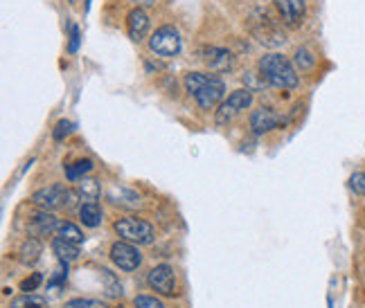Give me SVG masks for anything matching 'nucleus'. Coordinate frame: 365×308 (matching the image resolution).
Returning <instances> with one entry per match:
<instances>
[{
	"label": "nucleus",
	"instance_id": "a878e982",
	"mask_svg": "<svg viewBox=\"0 0 365 308\" xmlns=\"http://www.w3.org/2000/svg\"><path fill=\"white\" fill-rule=\"evenodd\" d=\"M73 129H75V124H73V122H68V120H61V122H57V126H54V131H52V137L57 139V142H61V139H63L66 135H70V133H73Z\"/></svg>",
	"mask_w": 365,
	"mask_h": 308
},
{
	"label": "nucleus",
	"instance_id": "f8f14e48",
	"mask_svg": "<svg viewBox=\"0 0 365 308\" xmlns=\"http://www.w3.org/2000/svg\"><path fill=\"white\" fill-rule=\"evenodd\" d=\"M252 36H255L264 48H279L284 43V32H279L271 18H262L259 25H252Z\"/></svg>",
	"mask_w": 365,
	"mask_h": 308
},
{
	"label": "nucleus",
	"instance_id": "a211bd4d",
	"mask_svg": "<svg viewBox=\"0 0 365 308\" xmlns=\"http://www.w3.org/2000/svg\"><path fill=\"white\" fill-rule=\"evenodd\" d=\"M52 252L59 257V261H61V263H73V261H77V259H79V245L68 243V241L59 239V236L52 241Z\"/></svg>",
	"mask_w": 365,
	"mask_h": 308
},
{
	"label": "nucleus",
	"instance_id": "4468645a",
	"mask_svg": "<svg viewBox=\"0 0 365 308\" xmlns=\"http://www.w3.org/2000/svg\"><path fill=\"white\" fill-rule=\"evenodd\" d=\"M201 61L210 70H226L232 65V54L226 48H205L201 50Z\"/></svg>",
	"mask_w": 365,
	"mask_h": 308
},
{
	"label": "nucleus",
	"instance_id": "c756f323",
	"mask_svg": "<svg viewBox=\"0 0 365 308\" xmlns=\"http://www.w3.org/2000/svg\"><path fill=\"white\" fill-rule=\"evenodd\" d=\"M79 48V27L77 25H70V46H68V52L75 54Z\"/></svg>",
	"mask_w": 365,
	"mask_h": 308
},
{
	"label": "nucleus",
	"instance_id": "4be33fe9",
	"mask_svg": "<svg viewBox=\"0 0 365 308\" xmlns=\"http://www.w3.org/2000/svg\"><path fill=\"white\" fill-rule=\"evenodd\" d=\"M57 236H59V239H63V241H68V243H75V245H81L83 243L81 230L75 225V223H70V221H63L61 223L59 230H57Z\"/></svg>",
	"mask_w": 365,
	"mask_h": 308
},
{
	"label": "nucleus",
	"instance_id": "423d86ee",
	"mask_svg": "<svg viewBox=\"0 0 365 308\" xmlns=\"http://www.w3.org/2000/svg\"><path fill=\"white\" fill-rule=\"evenodd\" d=\"M147 284L151 290H156L158 295L163 297H174L176 295V272L172 265H167V263H158V265H153V268L149 270L147 275Z\"/></svg>",
	"mask_w": 365,
	"mask_h": 308
},
{
	"label": "nucleus",
	"instance_id": "9d476101",
	"mask_svg": "<svg viewBox=\"0 0 365 308\" xmlns=\"http://www.w3.org/2000/svg\"><path fill=\"white\" fill-rule=\"evenodd\" d=\"M149 27H151L149 14L143 7H133L126 14V32H129V38L133 43H143L149 34Z\"/></svg>",
	"mask_w": 365,
	"mask_h": 308
},
{
	"label": "nucleus",
	"instance_id": "aec40b11",
	"mask_svg": "<svg viewBox=\"0 0 365 308\" xmlns=\"http://www.w3.org/2000/svg\"><path fill=\"white\" fill-rule=\"evenodd\" d=\"M293 65H296L298 73H312L316 68V57L309 48H298L293 54Z\"/></svg>",
	"mask_w": 365,
	"mask_h": 308
},
{
	"label": "nucleus",
	"instance_id": "1a4fd4ad",
	"mask_svg": "<svg viewBox=\"0 0 365 308\" xmlns=\"http://www.w3.org/2000/svg\"><path fill=\"white\" fill-rule=\"evenodd\" d=\"M61 223L57 221L52 212H46V209H36V212L30 216V223H27V230H30V236L34 239H41V236H52L59 230Z\"/></svg>",
	"mask_w": 365,
	"mask_h": 308
},
{
	"label": "nucleus",
	"instance_id": "dca6fc26",
	"mask_svg": "<svg viewBox=\"0 0 365 308\" xmlns=\"http://www.w3.org/2000/svg\"><path fill=\"white\" fill-rule=\"evenodd\" d=\"M104 218V212L102 207L97 203H81L79 207V221L83 223L86 228H97Z\"/></svg>",
	"mask_w": 365,
	"mask_h": 308
},
{
	"label": "nucleus",
	"instance_id": "9b49d317",
	"mask_svg": "<svg viewBox=\"0 0 365 308\" xmlns=\"http://www.w3.org/2000/svg\"><path fill=\"white\" fill-rule=\"evenodd\" d=\"M279 122H282V117H279V115L275 113V110L266 108V106H262V108H255V110H252V113H250V120H248V124H250V131L255 133V135L271 133L273 129H277Z\"/></svg>",
	"mask_w": 365,
	"mask_h": 308
},
{
	"label": "nucleus",
	"instance_id": "412c9836",
	"mask_svg": "<svg viewBox=\"0 0 365 308\" xmlns=\"http://www.w3.org/2000/svg\"><path fill=\"white\" fill-rule=\"evenodd\" d=\"M93 171V160H77L75 164H68L66 166V178L70 180V183H79V180Z\"/></svg>",
	"mask_w": 365,
	"mask_h": 308
},
{
	"label": "nucleus",
	"instance_id": "b1692460",
	"mask_svg": "<svg viewBox=\"0 0 365 308\" xmlns=\"http://www.w3.org/2000/svg\"><path fill=\"white\" fill-rule=\"evenodd\" d=\"M102 279H104V284H106V295L108 297H122V284L115 279V275L110 272V270H102Z\"/></svg>",
	"mask_w": 365,
	"mask_h": 308
},
{
	"label": "nucleus",
	"instance_id": "bb28decb",
	"mask_svg": "<svg viewBox=\"0 0 365 308\" xmlns=\"http://www.w3.org/2000/svg\"><path fill=\"white\" fill-rule=\"evenodd\" d=\"M135 308H165V304L156 297H151V295H135L133 299Z\"/></svg>",
	"mask_w": 365,
	"mask_h": 308
},
{
	"label": "nucleus",
	"instance_id": "f03ea898",
	"mask_svg": "<svg viewBox=\"0 0 365 308\" xmlns=\"http://www.w3.org/2000/svg\"><path fill=\"white\" fill-rule=\"evenodd\" d=\"M182 83H185V90L192 100L203 110L215 108L219 102H223V95H226V83L210 73H187Z\"/></svg>",
	"mask_w": 365,
	"mask_h": 308
},
{
	"label": "nucleus",
	"instance_id": "6ab92c4d",
	"mask_svg": "<svg viewBox=\"0 0 365 308\" xmlns=\"http://www.w3.org/2000/svg\"><path fill=\"white\" fill-rule=\"evenodd\" d=\"M77 193H79L81 201L97 203V198H100V193H102V187L95 178H81L77 183Z\"/></svg>",
	"mask_w": 365,
	"mask_h": 308
},
{
	"label": "nucleus",
	"instance_id": "2f4dec72",
	"mask_svg": "<svg viewBox=\"0 0 365 308\" xmlns=\"http://www.w3.org/2000/svg\"><path fill=\"white\" fill-rule=\"evenodd\" d=\"M115 308H126V306H115Z\"/></svg>",
	"mask_w": 365,
	"mask_h": 308
},
{
	"label": "nucleus",
	"instance_id": "20e7f679",
	"mask_svg": "<svg viewBox=\"0 0 365 308\" xmlns=\"http://www.w3.org/2000/svg\"><path fill=\"white\" fill-rule=\"evenodd\" d=\"M149 50L163 59H174L176 54L182 50V38L178 34L176 27L172 25H163L156 32L149 36Z\"/></svg>",
	"mask_w": 365,
	"mask_h": 308
},
{
	"label": "nucleus",
	"instance_id": "c85d7f7f",
	"mask_svg": "<svg viewBox=\"0 0 365 308\" xmlns=\"http://www.w3.org/2000/svg\"><path fill=\"white\" fill-rule=\"evenodd\" d=\"M41 284H43V277H41L38 272H34L32 277L23 279V282H21V290H25V292H34Z\"/></svg>",
	"mask_w": 365,
	"mask_h": 308
},
{
	"label": "nucleus",
	"instance_id": "5701e85b",
	"mask_svg": "<svg viewBox=\"0 0 365 308\" xmlns=\"http://www.w3.org/2000/svg\"><path fill=\"white\" fill-rule=\"evenodd\" d=\"M46 304L48 302L43 297L34 295V292H23V295L11 299L9 308H46Z\"/></svg>",
	"mask_w": 365,
	"mask_h": 308
},
{
	"label": "nucleus",
	"instance_id": "2eb2a0df",
	"mask_svg": "<svg viewBox=\"0 0 365 308\" xmlns=\"http://www.w3.org/2000/svg\"><path fill=\"white\" fill-rule=\"evenodd\" d=\"M106 198L113 205H120V207H126V209H135V207L143 205V203H140V196L135 191L126 189V187H118V185L108 189Z\"/></svg>",
	"mask_w": 365,
	"mask_h": 308
},
{
	"label": "nucleus",
	"instance_id": "39448f33",
	"mask_svg": "<svg viewBox=\"0 0 365 308\" xmlns=\"http://www.w3.org/2000/svg\"><path fill=\"white\" fill-rule=\"evenodd\" d=\"M252 106V90L250 88H240V90H232L228 95V100H223L215 113V122L219 126H226L230 124L237 115L244 113L246 108Z\"/></svg>",
	"mask_w": 365,
	"mask_h": 308
},
{
	"label": "nucleus",
	"instance_id": "0eeeda50",
	"mask_svg": "<svg viewBox=\"0 0 365 308\" xmlns=\"http://www.w3.org/2000/svg\"><path fill=\"white\" fill-rule=\"evenodd\" d=\"M110 261H113L122 272H133L140 268V263H143V255H140L135 243L120 239L110 245Z\"/></svg>",
	"mask_w": 365,
	"mask_h": 308
},
{
	"label": "nucleus",
	"instance_id": "7c9ffc66",
	"mask_svg": "<svg viewBox=\"0 0 365 308\" xmlns=\"http://www.w3.org/2000/svg\"><path fill=\"white\" fill-rule=\"evenodd\" d=\"M133 3H135V7H151L156 0H133Z\"/></svg>",
	"mask_w": 365,
	"mask_h": 308
},
{
	"label": "nucleus",
	"instance_id": "6e6552de",
	"mask_svg": "<svg viewBox=\"0 0 365 308\" xmlns=\"http://www.w3.org/2000/svg\"><path fill=\"white\" fill-rule=\"evenodd\" d=\"M68 191L63 185H48V187H41L32 193V203L38 207V209H46V212H52V209H57L61 205H66L68 201Z\"/></svg>",
	"mask_w": 365,
	"mask_h": 308
},
{
	"label": "nucleus",
	"instance_id": "7ed1b4c3",
	"mask_svg": "<svg viewBox=\"0 0 365 308\" xmlns=\"http://www.w3.org/2000/svg\"><path fill=\"white\" fill-rule=\"evenodd\" d=\"M113 230L122 241H129L135 245H149L156 239V230L149 221L138 216H124L113 223Z\"/></svg>",
	"mask_w": 365,
	"mask_h": 308
},
{
	"label": "nucleus",
	"instance_id": "cd10ccee",
	"mask_svg": "<svg viewBox=\"0 0 365 308\" xmlns=\"http://www.w3.org/2000/svg\"><path fill=\"white\" fill-rule=\"evenodd\" d=\"M349 187L354 189V193H359L365 198V171H356V174L349 176Z\"/></svg>",
	"mask_w": 365,
	"mask_h": 308
},
{
	"label": "nucleus",
	"instance_id": "393cba45",
	"mask_svg": "<svg viewBox=\"0 0 365 308\" xmlns=\"http://www.w3.org/2000/svg\"><path fill=\"white\" fill-rule=\"evenodd\" d=\"M63 308H106L102 299H93V297H75L68 299Z\"/></svg>",
	"mask_w": 365,
	"mask_h": 308
},
{
	"label": "nucleus",
	"instance_id": "f257e3e1",
	"mask_svg": "<svg viewBox=\"0 0 365 308\" xmlns=\"http://www.w3.org/2000/svg\"><path fill=\"white\" fill-rule=\"evenodd\" d=\"M257 70H259V77L266 83H271L273 88L293 90V88H298V83H300L296 65L279 52L264 54V57L257 61Z\"/></svg>",
	"mask_w": 365,
	"mask_h": 308
},
{
	"label": "nucleus",
	"instance_id": "f3484780",
	"mask_svg": "<svg viewBox=\"0 0 365 308\" xmlns=\"http://www.w3.org/2000/svg\"><path fill=\"white\" fill-rule=\"evenodd\" d=\"M41 252H43V245H41L38 239L30 236L23 245H21V252H19V259L23 265H34L38 259H41Z\"/></svg>",
	"mask_w": 365,
	"mask_h": 308
},
{
	"label": "nucleus",
	"instance_id": "ddd939ff",
	"mask_svg": "<svg viewBox=\"0 0 365 308\" xmlns=\"http://www.w3.org/2000/svg\"><path fill=\"white\" fill-rule=\"evenodd\" d=\"M273 5L279 14V18H282V23L287 25H298L307 14L304 0H273Z\"/></svg>",
	"mask_w": 365,
	"mask_h": 308
}]
</instances>
